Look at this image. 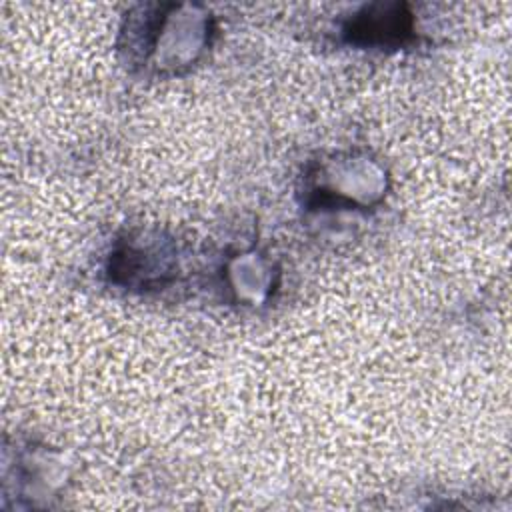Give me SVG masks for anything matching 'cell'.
<instances>
[{
  "instance_id": "6da1fadb",
  "label": "cell",
  "mask_w": 512,
  "mask_h": 512,
  "mask_svg": "<svg viewBox=\"0 0 512 512\" xmlns=\"http://www.w3.org/2000/svg\"><path fill=\"white\" fill-rule=\"evenodd\" d=\"M412 30V20L400 4L368 6L364 16H356L346 28L354 44L394 46L402 44Z\"/></svg>"
}]
</instances>
